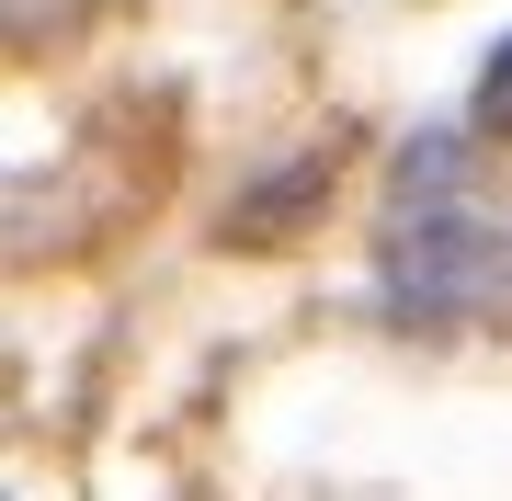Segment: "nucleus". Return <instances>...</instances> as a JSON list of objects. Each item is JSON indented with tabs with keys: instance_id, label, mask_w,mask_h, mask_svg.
<instances>
[{
	"instance_id": "obj_1",
	"label": "nucleus",
	"mask_w": 512,
	"mask_h": 501,
	"mask_svg": "<svg viewBox=\"0 0 512 501\" xmlns=\"http://www.w3.org/2000/svg\"><path fill=\"white\" fill-rule=\"evenodd\" d=\"M512 297V228L467 194H421L387 217V308L410 331H467Z\"/></svg>"
},
{
	"instance_id": "obj_2",
	"label": "nucleus",
	"mask_w": 512,
	"mask_h": 501,
	"mask_svg": "<svg viewBox=\"0 0 512 501\" xmlns=\"http://www.w3.org/2000/svg\"><path fill=\"white\" fill-rule=\"evenodd\" d=\"M319 194H330V160H285L262 194H239V205H228V240H239V251H274L285 228H308V217H319Z\"/></svg>"
},
{
	"instance_id": "obj_3",
	"label": "nucleus",
	"mask_w": 512,
	"mask_h": 501,
	"mask_svg": "<svg viewBox=\"0 0 512 501\" xmlns=\"http://www.w3.org/2000/svg\"><path fill=\"white\" fill-rule=\"evenodd\" d=\"M478 137H512V35L490 46V69H478V103H467Z\"/></svg>"
}]
</instances>
